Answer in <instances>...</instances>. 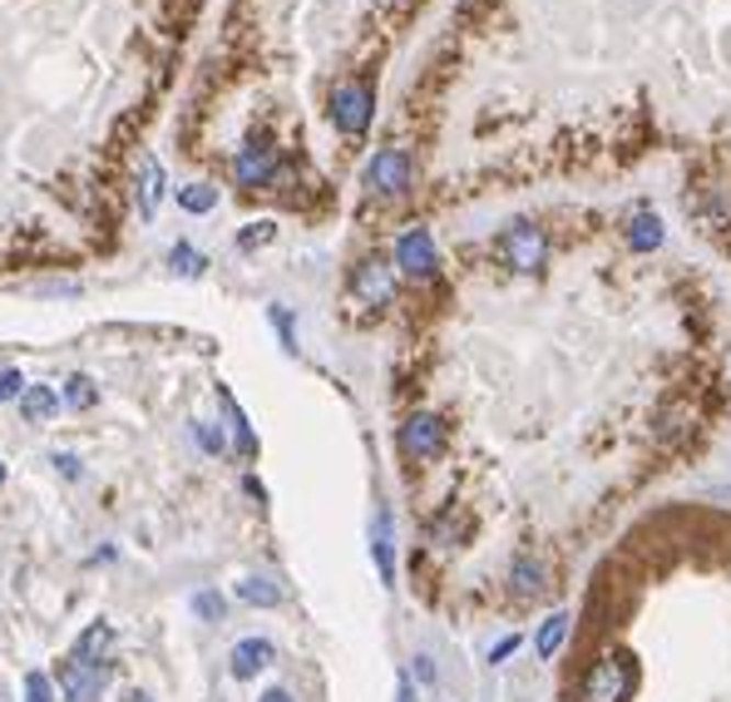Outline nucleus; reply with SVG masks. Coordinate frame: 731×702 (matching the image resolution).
<instances>
[{
	"label": "nucleus",
	"mask_w": 731,
	"mask_h": 702,
	"mask_svg": "<svg viewBox=\"0 0 731 702\" xmlns=\"http://www.w3.org/2000/svg\"><path fill=\"white\" fill-rule=\"evenodd\" d=\"M632 682H638V668H632L628 653H603V658L583 672L578 702H628Z\"/></svg>",
	"instance_id": "1"
},
{
	"label": "nucleus",
	"mask_w": 731,
	"mask_h": 702,
	"mask_svg": "<svg viewBox=\"0 0 731 702\" xmlns=\"http://www.w3.org/2000/svg\"><path fill=\"white\" fill-rule=\"evenodd\" d=\"M494 253H499V263L514 267V272H539V267L549 263V237L533 223H509L499 233V243H494Z\"/></svg>",
	"instance_id": "2"
},
{
	"label": "nucleus",
	"mask_w": 731,
	"mask_h": 702,
	"mask_svg": "<svg viewBox=\"0 0 731 702\" xmlns=\"http://www.w3.org/2000/svg\"><path fill=\"white\" fill-rule=\"evenodd\" d=\"M233 178L243 188H277V183H286V164L267 138H252V144L233 158Z\"/></svg>",
	"instance_id": "3"
},
{
	"label": "nucleus",
	"mask_w": 731,
	"mask_h": 702,
	"mask_svg": "<svg viewBox=\"0 0 731 702\" xmlns=\"http://www.w3.org/2000/svg\"><path fill=\"white\" fill-rule=\"evenodd\" d=\"M371 109H375V94L366 79H346V85H336L331 94V124L341 129L346 138L366 134V124H371Z\"/></svg>",
	"instance_id": "4"
},
{
	"label": "nucleus",
	"mask_w": 731,
	"mask_h": 702,
	"mask_svg": "<svg viewBox=\"0 0 731 702\" xmlns=\"http://www.w3.org/2000/svg\"><path fill=\"white\" fill-rule=\"evenodd\" d=\"M366 188H371L375 198H401L405 188H411V154L405 148H381V154L371 158V168H366Z\"/></svg>",
	"instance_id": "5"
},
{
	"label": "nucleus",
	"mask_w": 731,
	"mask_h": 702,
	"mask_svg": "<svg viewBox=\"0 0 731 702\" xmlns=\"http://www.w3.org/2000/svg\"><path fill=\"white\" fill-rule=\"evenodd\" d=\"M114 662H65L59 668V692L65 702H99V692L109 688Z\"/></svg>",
	"instance_id": "6"
},
{
	"label": "nucleus",
	"mask_w": 731,
	"mask_h": 702,
	"mask_svg": "<svg viewBox=\"0 0 731 702\" xmlns=\"http://www.w3.org/2000/svg\"><path fill=\"white\" fill-rule=\"evenodd\" d=\"M395 267H401L405 277H415V282L435 277V267H440V257H435V237L425 233V227L401 233V243H395Z\"/></svg>",
	"instance_id": "7"
},
{
	"label": "nucleus",
	"mask_w": 731,
	"mask_h": 702,
	"mask_svg": "<svg viewBox=\"0 0 731 702\" xmlns=\"http://www.w3.org/2000/svg\"><path fill=\"white\" fill-rule=\"evenodd\" d=\"M445 445V421L430 411H415L411 421L401 425V450L411 455V460H435Z\"/></svg>",
	"instance_id": "8"
},
{
	"label": "nucleus",
	"mask_w": 731,
	"mask_h": 702,
	"mask_svg": "<svg viewBox=\"0 0 731 702\" xmlns=\"http://www.w3.org/2000/svg\"><path fill=\"white\" fill-rule=\"evenodd\" d=\"M351 292H356V302H366V307H385L395 297V267L381 263V257L361 263V267H356Z\"/></svg>",
	"instance_id": "9"
},
{
	"label": "nucleus",
	"mask_w": 731,
	"mask_h": 702,
	"mask_svg": "<svg viewBox=\"0 0 731 702\" xmlns=\"http://www.w3.org/2000/svg\"><path fill=\"white\" fill-rule=\"evenodd\" d=\"M277 662V648L267 638H243L233 653H227V672H233L237 682H247V678H257V672H267Z\"/></svg>",
	"instance_id": "10"
},
{
	"label": "nucleus",
	"mask_w": 731,
	"mask_h": 702,
	"mask_svg": "<svg viewBox=\"0 0 731 702\" xmlns=\"http://www.w3.org/2000/svg\"><path fill=\"white\" fill-rule=\"evenodd\" d=\"M164 188H168L164 164H158V158H144V164H138V218H144V223L158 218V208H164Z\"/></svg>",
	"instance_id": "11"
},
{
	"label": "nucleus",
	"mask_w": 731,
	"mask_h": 702,
	"mask_svg": "<svg viewBox=\"0 0 731 702\" xmlns=\"http://www.w3.org/2000/svg\"><path fill=\"white\" fill-rule=\"evenodd\" d=\"M371 554H375V569H381V583L395 589V524L385 510H375L371 520Z\"/></svg>",
	"instance_id": "12"
},
{
	"label": "nucleus",
	"mask_w": 731,
	"mask_h": 702,
	"mask_svg": "<svg viewBox=\"0 0 731 702\" xmlns=\"http://www.w3.org/2000/svg\"><path fill=\"white\" fill-rule=\"evenodd\" d=\"M114 648H119L114 623H89L75 643V662H114Z\"/></svg>",
	"instance_id": "13"
},
{
	"label": "nucleus",
	"mask_w": 731,
	"mask_h": 702,
	"mask_svg": "<svg viewBox=\"0 0 731 702\" xmlns=\"http://www.w3.org/2000/svg\"><path fill=\"white\" fill-rule=\"evenodd\" d=\"M20 415H25L30 425H49L59 415V391L55 386H25V391H20Z\"/></svg>",
	"instance_id": "14"
},
{
	"label": "nucleus",
	"mask_w": 731,
	"mask_h": 702,
	"mask_svg": "<svg viewBox=\"0 0 731 702\" xmlns=\"http://www.w3.org/2000/svg\"><path fill=\"white\" fill-rule=\"evenodd\" d=\"M237 599L252 603V609H277V603H282V583H277V579H262V573H252V579L237 583Z\"/></svg>",
	"instance_id": "15"
},
{
	"label": "nucleus",
	"mask_w": 731,
	"mask_h": 702,
	"mask_svg": "<svg viewBox=\"0 0 731 702\" xmlns=\"http://www.w3.org/2000/svg\"><path fill=\"white\" fill-rule=\"evenodd\" d=\"M509 583H514V593H519V599H539V593H543V564L529 559V554H524V559H514Z\"/></svg>",
	"instance_id": "16"
},
{
	"label": "nucleus",
	"mask_w": 731,
	"mask_h": 702,
	"mask_svg": "<svg viewBox=\"0 0 731 702\" xmlns=\"http://www.w3.org/2000/svg\"><path fill=\"white\" fill-rule=\"evenodd\" d=\"M628 243L638 247V253H652V247L662 243V223H657V213H648V208H642V213H632V218H628Z\"/></svg>",
	"instance_id": "17"
},
{
	"label": "nucleus",
	"mask_w": 731,
	"mask_h": 702,
	"mask_svg": "<svg viewBox=\"0 0 731 702\" xmlns=\"http://www.w3.org/2000/svg\"><path fill=\"white\" fill-rule=\"evenodd\" d=\"M563 638H569V613H549V619L539 623V638H533V648H539V658H553V653L563 648Z\"/></svg>",
	"instance_id": "18"
},
{
	"label": "nucleus",
	"mask_w": 731,
	"mask_h": 702,
	"mask_svg": "<svg viewBox=\"0 0 731 702\" xmlns=\"http://www.w3.org/2000/svg\"><path fill=\"white\" fill-rule=\"evenodd\" d=\"M168 267H173L178 277H203L207 272V257L198 253L193 243H173V247H168Z\"/></svg>",
	"instance_id": "19"
},
{
	"label": "nucleus",
	"mask_w": 731,
	"mask_h": 702,
	"mask_svg": "<svg viewBox=\"0 0 731 702\" xmlns=\"http://www.w3.org/2000/svg\"><path fill=\"white\" fill-rule=\"evenodd\" d=\"M178 203H183V213H213L217 188L213 183H183V188H178Z\"/></svg>",
	"instance_id": "20"
},
{
	"label": "nucleus",
	"mask_w": 731,
	"mask_h": 702,
	"mask_svg": "<svg viewBox=\"0 0 731 702\" xmlns=\"http://www.w3.org/2000/svg\"><path fill=\"white\" fill-rule=\"evenodd\" d=\"M94 401H99L94 381H89V376H69V381H65V395H59V405H69V411H89Z\"/></svg>",
	"instance_id": "21"
},
{
	"label": "nucleus",
	"mask_w": 731,
	"mask_h": 702,
	"mask_svg": "<svg viewBox=\"0 0 731 702\" xmlns=\"http://www.w3.org/2000/svg\"><path fill=\"white\" fill-rule=\"evenodd\" d=\"M217 401H223L227 421H233V441H237V450H243V455H252V450H257V441H252V431H247L243 405H233V395H227V391H217Z\"/></svg>",
	"instance_id": "22"
},
{
	"label": "nucleus",
	"mask_w": 731,
	"mask_h": 702,
	"mask_svg": "<svg viewBox=\"0 0 731 702\" xmlns=\"http://www.w3.org/2000/svg\"><path fill=\"white\" fill-rule=\"evenodd\" d=\"M272 237H277V223H267V218L262 223H247L243 233H237V253H257V247H267Z\"/></svg>",
	"instance_id": "23"
},
{
	"label": "nucleus",
	"mask_w": 731,
	"mask_h": 702,
	"mask_svg": "<svg viewBox=\"0 0 731 702\" xmlns=\"http://www.w3.org/2000/svg\"><path fill=\"white\" fill-rule=\"evenodd\" d=\"M20 692H25V702H55V682H49L45 672H25Z\"/></svg>",
	"instance_id": "24"
},
{
	"label": "nucleus",
	"mask_w": 731,
	"mask_h": 702,
	"mask_svg": "<svg viewBox=\"0 0 731 702\" xmlns=\"http://www.w3.org/2000/svg\"><path fill=\"white\" fill-rule=\"evenodd\" d=\"M272 326H277V336H282V352H292L296 356V326H292V312H286V307H272Z\"/></svg>",
	"instance_id": "25"
},
{
	"label": "nucleus",
	"mask_w": 731,
	"mask_h": 702,
	"mask_svg": "<svg viewBox=\"0 0 731 702\" xmlns=\"http://www.w3.org/2000/svg\"><path fill=\"white\" fill-rule=\"evenodd\" d=\"M193 613H198V619H203V623H217V619H223V593L203 589V593H198V599H193Z\"/></svg>",
	"instance_id": "26"
},
{
	"label": "nucleus",
	"mask_w": 731,
	"mask_h": 702,
	"mask_svg": "<svg viewBox=\"0 0 731 702\" xmlns=\"http://www.w3.org/2000/svg\"><path fill=\"white\" fill-rule=\"evenodd\" d=\"M193 441L203 445L207 455H223V435H217V425H207V421H198L193 425Z\"/></svg>",
	"instance_id": "27"
},
{
	"label": "nucleus",
	"mask_w": 731,
	"mask_h": 702,
	"mask_svg": "<svg viewBox=\"0 0 731 702\" xmlns=\"http://www.w3.org/2000/svg\"><path fill=\"white\" fill-rule=\"evenodd\" d=\"M20 391H25V376H20L15 366H5V371H0V401H20Z\"/></svg>",
	"instance_id": "28"
},
{
	"label": "nucleus",
	"mask_w": 731,
	"mask_h": 702,
	"mask_svg": "<svg viewBox=\"0 0 731 702\" xmlns=\"http://www.w3.org/2000/svg\"><path fill=\"white\" fill-rule=\"evenodd\" d=\"M49 465H55V470L65 475V480H79V475H85V465H79V455H69V450H55V460H49Z\"/></svg>",
	"instance_id": "29"
},
{
	"label": "nucleus",
	"mask_w": 731,
	"mask_h": 702,
	"mask_svg": "<svg viewBox=\"0 0 731 702\" xmlns=\"http://www.w3.org/2000/svg\"><path fill=\"white\" fill-rule=\"evenodd\" d=\"M395 702H415V682H411V672H401V682H395Z\"/></svg>",
	"instance_id": "30"
},
{
	"label": "nucleus",
	"mask_w": 731,
	"mask_h": 702,
	"mask_svg": "<svg viewBox=\"0 0 731 702\" xmlns=\"http://www.w3.org/2000/svg\"><path fill=\"white\" fill-rule=\"evenodd\" d=\"M519 648V638H504V643H494V653H490V662H504L509 658V653Z\"/></svg>",
	"instance_id": "31"
},
{
	"label": "nucleus",
	"mask_w": 731,
	"mask_h": 702,
	"mask_svg": "<svg viewBox=\"0 0 731 702\" xmlns=\"http://www.w3.org/2000/svg\"><path fill=\"white\" fill-rule=\"evenodd\" d=\"M415 678H420V682H435V662L425 658V653H420V658H415Z\"/></svg>",
	"instance_id": "32"
},
{
	"label": "nucleus",
	"mask_w": 731,
	"mask_h": 702,
	"mask_svg": "<svg viewBox=\"0 0 731 702\" xmlns=\"http://www.w3.org/2000/svg\"><path fill=\"white\" fill-rule=\"evenodd\" d=\"M257 702H292V692H282V688H267Z\"/></svg>",
	"instance_id": "33"
},
{
	"label": "nucleus",
	"mask_w": 731,
	"mask_h": 702,
	"mask_svg": "<svg viewBox=\"0 0 731 702\" xmlns=\"http://www.w3.org/2000/svg\"><path fill=\"white\" fill-rule=\"evenodd\" d=\"M124 702H154V698H148L144 688H134V692H124Z\"/></svg>",
	"instance_id": "34"
},
{
	"label": "nucleus",
	"mask_w": 731,
	"mask_h": 702,
	"mask_svg": "<svg viewBox=\"0 0 731 702\" xmlns=\"http://www.w3.org/2000/svg\"><path fill=\"white\" fill-rule=\"evenodd\" d=\"M5 475H10V470H5V460H0V484H5Z\"/></svg>",
	"instance_id": "35"
}]
</instances>
